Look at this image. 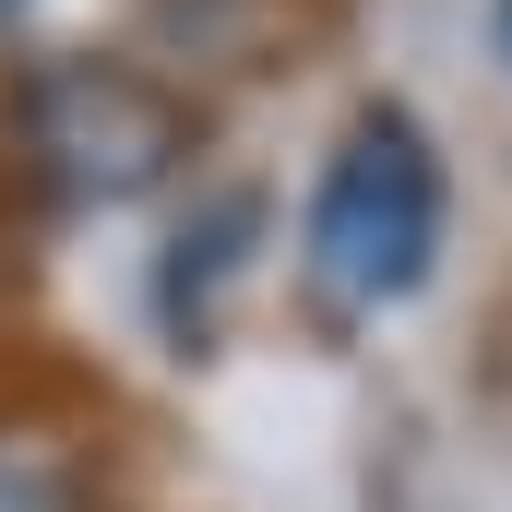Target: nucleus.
Listing matches in <instances>:
<instances>
[{
  "mask_svg": "<svg viewBox=\"0 0 512 512\" xmlns=\"http://www.w3.org/2000/svg\"><path fill=\"white\" fill-rule=\"evenodd\" d=\"M441 227H453V179L417 108H358L334 131L310 215H298V286L322 322H382L441 274Z\"/></svg>",
  "mask_w": 512,
  "mask_h": 512,
  "instance_id": "f257e3e1",
  "label": "nucleus"
},
{
  "mask_svg": "<svg viewBox=\"0 0 512 512\" xmlns=\"http://www.w3.org/2000/svg\"><path fill=\"white\" fill-rule=\"evenodd\" d=\"M12 131H24V155H36V179L60 191V203H143V191H167L179 167H191V96L167 84V72H143V60H108V48H72V60H24V84H12Z\"/></svg>",
  "mask_w": 512,
  "mask_h": 512,
  "instance_id": "f03ea898",
  "label": "nucleus"
},
{
  "mask_svg": "<svg viewBox=\"0 0 512 512\" xmlns=\"http://www.w3.org/2000/svg\"><path fill=\"white\" fill-rule=\"evenodd\" d=\"M251 239H262V203H251V191L191 203V227L167 239V274H155V310L203 274V298H191V334H179V346H203V334H215V286H239V274H251Z\"/></svg>",
  "mask_w": 512,
  "mask_h": 512,
  "instance_id": "7ed1b4c3",
  "label": "nucleus"
},
{
  "mask_svg": "<svg viewBox=\"0 0 512 512\" xmlns=\"http://www.w3.org/2000/svg\"><path fill=\"white\" fill-rule=\"evenodd\" d=\"M0 512H108L84 453H60L48 429H0Z\"/></svg>",
  "mask_w": 512,
  "mask_h": 512,
  "instance_id": "20e7f679",
  "label": "nucleus"
},
{
  "mask_svg": "<svg viewBox=\"0 0 512 512\" xmlns=\"http://www.w3.org/2000/svg\"><path fill=\"white\" fill-rule=\"evenodd\" d=\"M96 12H108V0H0V48H24V60H72V48L96 36Z\"/></svg>",
  "mask_w": 512,
  "mask_h": 512,
  "instance_id": "39448f33",
  "label": "nucleus"
},
{
  "mask_svg": "<svg viewBox=\"0 0 512 512\" xmlns=\"http://www.w3.org/2000/svg\"><path fill=\"white\" fill-rule=\"evenodd\" d=\"M501 48H512V0H501Z\"/></svg>",
  "mask_w": 512,
  "mask_h": 512,
  "instance_id": "423d86ee",
  "label": "nucleus"
}]
</instances>
